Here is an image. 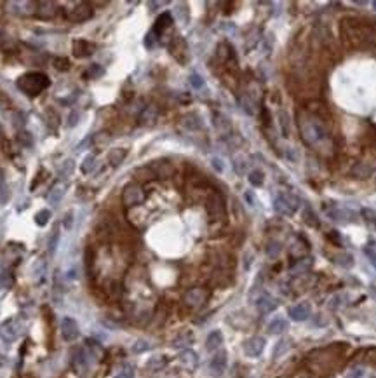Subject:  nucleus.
<instances>
[{
    "label": "nucleus",
    "instance_id": "1",
    "mask_svg": "<svg viewBox=\"0 0 376 378\" xmlns=\"http://www.w3.org/2000/svg\"><path fill=\"white\" fill-rule=\"evenodd\" d=\"M298 128H300V135L305 140V143L315 145L319 141H322L327 136V131L324 128L322 120L312 117L305 112L298 113Z\"/></svg>",
    "mask_w": 376,
    "mask_h": 378
},
{
    "label": "nucleus",
    "instance_id": "2",
    "mask_svg": "<svg viewBox=\"0 0 376 378\" xmlns=\"http://www.w3.org/2000/svg\"><path fill=\"white\" fill-rule=\"evenodd\" d=\"M18 89L21 93H25L26 96H38L42 91H45L47 88H49L51 80L47 78L45 73H40V72H30V73H25V75H21L18 78Z\"/></svg>",
    "mask_w": 376,
    "mask_h": 378
},
{
    "label": "nucleus",
    "instance_id": "3",
    "mask_svg": "<svg viewBox=\"0 0 376 378\" xmlns=\"http://www.w3.org/2000/svg\"><path fill=\"white\" fill-rule=\"evenodd\" d=\"M273 209L282 216H291L298 209V199L291 194H279L273 199Z\"/></svg>",
    "mask_w": 376,
    "mask_h": 378
},
{
    "label": "nucleus",
    "instance_id": "4",
    "mask_svg": "<svg viewBox=\"0 0 376 378\" xmlns=\"http://www.w3.org/2000/svg\"><path fill=\"white\" fill-rule=\"evenodd\" d=\"M143 200H145V192L138 183L125 185L124 190H122V202L125 204V206L127 207L139 206Z\"/></svg>",
    "mask_w": 376,
    "mask_h": 378
},
{
    "label": "nucleus",
    "instance_id": "5",
    "mask_svg": "<svg viewBox=\"0 0 376 378\" xmlns=\"http://www.w3.org/2000/svg\"><path fill=\"white\" fill-rule=\"evenodd\" d=\"M21 329L23 324L19 319H7V321H4L0 324V338L4 342H7V344H11V342H14L21 334Z\"/></svg>",
    "mask_w": 376,
    "mask_h": 378
},
{
    "label": "nucleus",
    "instance_id": "6",
    "mask_svg": "<svg viewBox=\"0 0 376 378\" xmlns=\"http://www.w3.org/2000/svg\"><path fill=\"white\" fill-rule=\"evenodd\" d=\"M226 363H228V356H226L225 350H218L209 361V375L214 378H219L225 373Z\"/></svg>",
    "mask_w": 376,
    "mask_h": 378
},
{
    "label": "nucleus",
    "instance_id": "7",
    "mask_svg": "<svg viewBox=\"0 0 376 378\" xmlns=\"http://www.w3.org/2000/svg\"><path fill=\"white\" fill-rule=\"evenodd\" d=\"M66 18L73 23H84V21H87V19L92 18V9H91V6L85 2L75 4V7L66 13Z\"/></svg>",
    "mask_w": 376,
    "mask_h": 378
},
{
    "label": "nucleus",
    "instance_id": "8",
    "mask_svg": "<svg viewBox=\"0 0 376 378\" xmlns=\"http://www.w3.org/2000/svg\"><path fill=\"white\" fill-rule=\"evenodd\" d=\"M72 366L73 369L78 373V375H84L85 371L89 369V356H87V350L85 349H75L72 352Z\"/></svg>",
    "mask_w": 376,
    "mask_h": 378
},
{
    "label": "nucleus",
    "instance_id": "9",
    "mask_svg": "<svg viewBox=\"0 0 376 378\" xmlns=\"http://www.w3.org/2000/svg\"><path fill=\"white\" fill-rule=\"evenodd\" d=\"M266 340L263 337H251L244 342V352L249 357H258L265 350Z\"/></svg>",
    "mask_w": 376,
    "mask_h": 378
},
{
    "label": "nucleus",
    "instance_id": "10",
    "mask_svg": "<svg viewBox=\"0 0 376 378\" xmlns=\"http://www.w3.org/2000/svg\"><path fill=\"white\" fill-rule=\"evenodd\" d=\"M206 298H207L206 289H202V287H192L185 295V303L188 307H192V309H199V307L204 305Z\"/></svg>",
    "mask_w": 376,
    "mask_h": 378
},
{
    "label": "nucleus",
    "instance_id": "11",
    "mask_svg": "<svg viewBox=\"0 0 376 378\" xmlns=\"http://www.w3.org/2000/svg\"><path fill=\"white\" fill-rule=\"evenodd\" d=\"M61 337L65 338L66 342H73L77 340L78 337V324L73 317H63L61 321Z\"/></svg>",
    "mask_w": 376,
    "mask_h": 378
},
{
    "label": "nucleus",
    "instance_id": "12",
    "mask_svg": "<svg viewBox=\"0 0 376 378\" xmlns=\"http://www.w3.org/2000/svg\"><path fill=\"white\" fill-rule=\"evenodd\" d=\"M207 213L213 220L223 218V213H225V206H223V200L218 194H211L207 199Z\"/></svg>",
    "mask_w": 376,
    "mask_h": 378
},
{
    "label": "nucleus",
    "instance_id": "13",
    "mask_svg": "<svg viewBox=\"0 0 376 378\" xmlns=\"http://www.w3.org/2000/svg\"><path fill=\"white\" fill-rule=\"evenodd\" d=\"M310 314H312V307L308 302H301L289 309V316H291L293 321H298V322L307 321V319L310 317Z\"/></svg>",
    "mask_w": 376,
    "mask_h": 378
},
{
    "label": "nucleus",
    "instance_id": "14",
    "mask_svg": "<svg viewBox=\"0 0 376 378\" xmlns=\"http://www.w3.org/2000/svg\"><path fill=\"white\" fill-rule=\"evenodd\" d=\"M256 309L260 310L261 314H270L272 310L277 309V300L268 293H263L260 298L256 300Z\"/></svg>",
    "mask_w": 376,
    "mask_h": 378
},
{
    "label": "nucleus",
    "instance_id": "15",
    "mask_svg": "<svg viewBox=\"0 0 376 378\" xmlns=\"http://www.w3.org/2000/svg\"><path fill=\"white\" fill-rule=\"evenodd\" d=\"M35 7H37L35 14L40 19H53L56 16V4L53 2H38Z\"/></svg>",
    "mask_w": 376,
    "mask_h": 378
},
{
    "label": "nucleus",
    "instance_id": "16",
    "mask_svg": "<svg viewBox=\"0 0 376 378\" xmlns=\"http://www.w3.org/2000/svg\"><path fill=\"white\" fill-rule=\"evenodd\" d=\"M94 51V46L87 40H73V54L77 58H87Z\"/></svg>",
    "mask_w": 376,
    "mask_h": 378
},
{
    "label": "nucleus",
    "instance_id": "17",
    "mask_svg": "<svg viewBox=\"0 0 376 378\" xmlns=\"http://www.w3.org/2000/svg\"><path fill=\"white\" fill-rule=\"evenodd\" d=\"M223 345V333L219 331V329H214V331H211L207 334L206 338V349L209 350V352H214V350H219V347Z\"/></svg>",
    "mask_w": 376,
    "mask_h": 378
},
{
    "label": "nucleus",
    "instance_id": "18",
    "mask_svg": "<svg viewBox=\"0 0 376 378\" xmlns=\"http://www.w3.org/2000/svg\"><path fill=\"white\" fill-rule=\"evenodd\" d=\"M157 115H159V110H157V106L155 105H150V106H147L143 112H141L139 122L143 125H152L157 120Z\"/></svg>",
    "mask_w": 376,
    "mask_h": 378
},
{
    "label": "nucleus",
    "instance_id": "19",
    "mask_svg": "<svg viewBox=\"0 0 376 378\" xmlns=\"http://www.w3.org/2000/svg\"><path fill=\"white\" fill-rule=\"evenodd\" d=\"M171 25H172V16L169 13H164V14H160L159 18H157L155 26H154V30H152V31H154L155 35H160L164 30L169 28Z\"/></svg>",
    "mask_w": 376,
    "mask_h": 378
},
{
    "label": "nucleus",
    "instance_id": "20",
    "mask_svg": "<svg viewBox=\"0 0 376 378\" xmlns=\"http://www.w3.org/2000/svg\"><path fill=\"white\" fill-rule=\"evenodd\" d=\"M288 321H286L284 317H275L272 322L268 324V333L270 334H280L284 333L286 329H288Z\"/></svg>",
    "mask_w": 376,
    "mask_h": 378
},
{
    "label": "nucleus",
    "instance_id": "21",
    "mask_svg": "<svg viewBox=\"0 0 376 378\" xmlns=\"http://www.w3.org/2000/svg\"><path fill=\"white\" fill-rule=\"evenodd\" d=\"M179 361H181V363L185 364L186 368H190V369H194L195 366H197V363H199L197 354H195L194 350H190V349L183 350V352H181V356H179Z\"/></svg>",
    "mask_w": 376,
    "mask_h": 378
},
{
    "label": "nucleus",
    "instance_id": "22",
    "mask_svg": "<svg viewBox=\"0 0 376 378\" xmlns=\"http://www.w3.org/2000/svg\"><path fill=\"white\" fill-rule=\"evenodd\" d=\"M213 122L214 125H216V129L219 133H230V129H232V125H230V120L226 119L223 113H214L213 115Z\"/></svg>",
    "mask_w": 376,
    "mask_h": 378
},
{
    "label": "nucleus",
    "instance_id": "23",
    "mask_svg": "<svg viewBox=\"0 0 376 378\" xmlns=\"http://www.w3.org/2000/svg\"><path fill=\"white\" fill-rule=\"evenodd\" d=\"M63 195H65V187H63V185H56V187L51 188V192L47 194V202H49V204H60Z\"/></svg>",
    "mask_w": 376,
    "mask_h": 378
},
{
    "label": "nucleus",
    "instance_id": "24",
    "mask_svg": "<svg viewBox=\"0 0 376 378\" xmlns=\"http://www.w3.org/2000/svg\"><path fill=\"white\" fill-rule=\"evenodd\" d=\"M125 155H127V152H125L124 148H112V150L108 152V160L112 166H119L125 159Z\"/></svg>",
    "mask_w": 376,
    "mask_h": 378
},
{
    "label": "nucleus",
    "instance_id": "25",
    "mask_svg": "<svg viewBox=\"0 0 376 378\" xmlns=\"http://www.w3.org/2000/svg\"><path fill=\"white\" fill-rule=\"evenodd\" d=\"M152 171L155 173V176H160V178H166V176H169L171 173H172V167H171V164H167V162H157L154 167H152Z\"/></svg>",
    "mask_w": 376,
    "mask_h": 378
},
{
    "label": "nucleus",
    "instance_id": "26",
    "mask_svg": "<svg viewBox=\"0 0 376 378\" xmlns=\"http://www.w3.org/2000/svg\"><path fill=\"white\" fill-rule=\"evenodd\" d=\"M241 105H242V110H244L246 113H249V115L256 113V101H254L249 94H244V96L241 98Z\"/></svg>",
    "mask_w": 376,
    "mask_h": 378
},
{
    "label": "nucleus",
    "instance_id": "27",
    "mask_svg": "<svg viewBox=\"0 0 376 378\" xmlns=\"http://www.w3.org/2000/svg\"><path fill=\"white\" fill-rule=\"evenodd\" d=\"M183 125H185L186 129H192V131H195V129H201L202 128V122L199 119V115H195V113H190V115H186L185 119H183Z\"/></svg>",
    "mask_w": 376,
    "mask_h": 378
},
{
    "label": "nucleus",
    "instance_id": "28",
    "mask_svg": "<svg viewBox=\"0 0 376 378\" xmlns=\"http://www.w3.org/2000/svg\"><path fill=\"white\" fill-rule=\"evenodd\" d=\"M103 75H105V68L101 65H98V63H94V65H91L84 72V77L85 78H100V77H103Z\"/></svg>",
    "mask_w": 376,
    "mask_h": 378
},
{
    "label": "nucleus",
    "instance_id": "29",
    "mask_svg": "<svg viewBox=\"0 0 376 378\" xmlns=\"http://www.w3.org/2000/svg\"><path fill=\"white\" fill-rule=\"evenodd\" d=\"M96 164H98L96 155H87L84 160H82V164H80L82 173H84V175H89V173H92L94 167H96Z\"/></svg>",
    "mask_w": 376,
    "mask_h": 378
},
{
    "label": "nucleus",
    "instance_id": "30",
    "mask_svg": "<svg viewBox=\"0 0 376 378\" xmlns=\"http://www.w3.org/2000/svg\"><path fill=\"white\" fill-rule=\"evenodd\" d=\"M352 173H354V176H357V178H367V176H371V173H373V167H371L369 164L360 162L354 167Z\"/></svg>",
    "mask_w": 376,
    "mask_h": 378
},
{
    "label": "nucleus",
    "instance_id": "31",
    "mask_svg": "<svg viewBox=\"0 0 376 378\" xmlns=\"http://www.w3.org/2000/svg\"><path fill=\"white\" fill-rule=\"evenodd\" d=\"M279 124L282 128V135H284L286 138L291 136V120H289V115L286 112L279 113Z\"/></svg>",
    "mask_w": 376,
    "mask_h": 378
},
{
    "label": "nucleus",
    "instance_id": "32",
    "mask_svg": "<svg viewBox=\"0 0 376 378\" xmlns=\"http://www.w3.org/2000/svg\"><path fill=\"white\" fill-rule=\"evenodd\" d=\"M248 180H249V183L253 185V187H261L263 182H265V175L260 171V169H254V171L249 173Z\"/></svg>",
    "mask_w": 376,
    "mask_h": 378
},
{
    "label": "nucleus",
    "instance_id": "33",
    "mask_svg": "<svg viewBox=\"0 0 376 378\" xmlns=\"http://www.w3.org/2000/svg\"><path fill=\"white\" fill-rule=\"evenodd\" d=\"M192 340H194V337H192L190 333H185V334L181 333L178 338H176L174 342H172V347H176V349L186 347V345H190V344H192Z\"/></svg>",
    "mask_w": 376,
    "mask_h": 378
},
{
    "label": "nucleus",
    "instance_id": "34",
    "mask_svg": "<svg viewBox=\"0 0 376 378\" xmlns=\"http://www.w3.org/2000/svg\"><path fill=\"white\" fill-rule=\"evenodd\" d=\"M233 167L239 175H244L246 167H248V162H246V157L244 155H235L233 157Z\"/></svg>",
    "mask_w": 376,
    "mask_h": 378
},
{
    "label": "nucleus",
    "instance_id": "35",
    "mask_svg": "<svg viewBox=\"0 0 376 378\" xmlns=\"http://www.w3.org/2000/svg\"><path fill=\"white\" fill-rule=\"evenodd\" d=\"M335 263H338V265L342 267H352L354 265V258H352V255H347V253H342L338 255V257H335Z\"/></svg>",
    "mask_w": 376,
    "mask_h": 378
},
{
    "label": "nucleus",
    "instance_id": "36",
    "mask_svg": "<svg viewBox=\"0 0 376 378\" xmlns=\"http://www.w3.org/2000/svg\"><path fill=\"white\" fill-rule=\"evenodd\" d=\"M364 253L367 255V258H369V262H371V265H373L374 269H376V242L371 241L369 244H367V246L364 247Z\"/></svg>",
    "mask_w": 376,
    "mask_h": 378
},
{
    "label": "nucleus",
    "instance_id": "37",
    "mask_svg": "<svg viewBox=\"0 0 376 378\" xmlns=\"http://www.w3.org/2000/svg\"><path fill=\"white\" fill-rule=\"evenodd\" d=\"M49 218H51V211L49 209H42V211L37 213V216H35V222H37L38 227H44V225H47Z\"/></svg>",
    "mask_w": 376,
    "mask_h": 378
},
{
    "label": "nucleus",
    "instance_id": "38",
    "mask_svg": "<svg viewBox=\"0 0 376 378\" xmlns=\"http://www.w3.org/2000/svg\"><path fill=\"white\" fill-rule=\"evenodd\" d=\"M166 363L167 361L164 359L162 356H157V357H152L150 361H148V369H160V368H164L166 366Z\"/></svg>",
    "mask_w": 376,
    "mask_h": 378
},
{
    "label": "nucleus",
    "instance_id": "39",
    "mask_svg": "<svg viewBox=\"0 0 376 378\" xmlns=\"http://www.w3.org/2000/svg\"><path fill=\"white\" fill-rule=\"evenodd\" d=\"M115 378H134V368L131 364H124L122 368L119 369Z\"/></svg>",
    "mask_w": 376,
    "mask_h": 378
},
{
    "label": "nucleus",
    "instance_id": "40",
    "mask_svg": "<svg viewBox=\"0 0 376 378\" xmlns=\"http://www.w3.org/2000/svg\"><path fill=\"white\" fill-rule=\"evenodd\" d=\"M362 216L366 222H369L371 225L376 228V209H371V207H364L362 209Z\"/></svg>",
    "mask_w": 376,
    "mask_h": 378
},
{
    "label": "nucleus",
    "instance_id": "41",
    "mask_svg": "<svg viewBox=\"0 0 376 378\" xmlns=\"http://www.w3.org/2000/svg\"><path fill=\"white\" fill-rule=\"evenodd\" d=\"M54 68L60 70V72H65V70L70 68V61L66 58H54Z\"/></svg>",
    "mask_w": 376,
    "mask_h": 378
},
{
    "label": "nucleus",
    "instance_id": "42",
    "mask_svg": "<svg viewBox=\"0 0 376 378\" xmlns=\"http://www.w3.org/2000/svg\"><path fill=\"white\" fill-rule=\"evenodd\" d=\"M305 222L310 223L312 227H319V220H317L315 213H313L310 207H308V209H305Z\"/></svg>",
    "mask_w": 376,
    "mask_h": 378
},
{
    "label": "nucleus",
    "instance_id": "43",
    "mask_svg": "<svg viewBox=\"0 0 376 378\" xmlns=\"http://www.w3.org/2000/svg\"><path fill=\"white\" fill-rule=\"evenodd\" d=\"M73 169H75V164H73V160H66V162L63 164L61 169H60V175L61 176H70L73 173Z\"/></svg>",
    "mask_w": 376,
    "mask_h": 378
},
{
    "label": "nucleus",
    "instance_id": "44",
    "mask_svg": "<svg viewBox=\"0 0 376 378\" xmlns=\"http://www.w3.org/2000/svg\"><path fill=\"white\" fill-rule=\"evenodd\" d=\"M190 84H192V88L194 89H201V88H204V78L199 75V73H192L190 75Z\"/></svg>",
    "mask_w": 376,
    "mask_h": 378
},
{
    "label": "nucleus",
    "instance_id": "45",
    "mask_svg": "<svg viewBox=\"0 0 376 378\" xmlns=\"http://www.w3.org/2000/svg\"><path fill=\"white\" fill-rule=\"evenodd\" d=\"M148 349H150V344H148V342H145V340H139V342H136V344L132 345V352H136V354L145 352V350H148Z\"/></svg>",
    "mask_w": 376,
    "mask_h": 378
},
{
    "label": "nucleus",
    "instance_id": "46",
    "mask_svg": "<svg viewBox=\"0 0 376 378\" xmlns=\"http://www.w3.org/2000/svg\"><path fill=\"white\" fill-rule=\"evenodd\" d=\"M310 265H312V260L310 258H305L303 262H298L296 267H293V272H303V270H307Z\"/></svg>",
    "mask_w": 376,
    "mask_h": 378
},
{
    "label": "nucleus",
    "instance_id": "47",
    "mask_svg": "<svg viewBox=\"0 0 376 378\" xmlns=\"http://www.w3.org/2000/svg\"><path fill=\"white\" fill-rule=\"evenodd\" d=\"M279 251H280V244L279 242H273L272 241V242L268 244V246H266V255H268V257H275Z\"/></svg>",
    "mask_w": 376,
    "mask_h": 378
},
{
    "label": "nucleus",
    "instance_id": "48",
    "mask_svg": "<svg viewBox=\"0 0 376 378\" xmlns=\"http://www.w3.org/2000/svg\"><path fill=\"white\" fill-rule=\"evenodd\" d=\"M7 197H9V190H7V185H6V182H4L2 178H0V204L6 202Z\"/></svg>",
    "mask_w": 376,
    "mask_h": 378
},
{
    "label": "nucleus",
    "instance_id": "49",
    "mask_svg": "<svg viewBox=\"0 0 376 378\" xmlns=\"http://www.w3.org/2000/svg\"><path fill=\"white\" fill-rule=\"evenodd\" d=\"M288 345H289V342H288V340H282V342H279V344H277V347H275V352H273V357H275V359H277V357H279V354H284L286 350L289 349Z\"/></svg>",
    "mask_w": 376,
    "mask_h": 378
},
{
    "label": "nucleus",
    "instance_id": "50",
    "mask_svg": "<svg viewBox=\"0 0 376 378\" xmlns=\"http://www.w3.org/2000/svg\"><path fill=\"white\" fill-rule=\"evenodd\" d=\"M18 140L21 141L23 145H26V147H31L33 145V140H31V135L30 133H19V136H18Z\"/></svg>",
    "mask_w": 376,
    "mask_h": 378
},
{
    "label": "nucleus",
    "instance_id": "51",
    "mask_svg": "<svg viewBox=\"0 0 376 378\" xmlns=\"http://www.w3.org/2000/svg\"><path fill=\"white\" fill-rule=\"evenodd\" d=\"M211 166H213L214 171H218V173H223V169H225V166H223V162H221V159H219V157H213V159H211Z\"/></svg>",
    "mask_w": 376,
    "mask_h": 378
},
{
    "label": "nucleus",
    "instance_id": "52",
    "mask_svg": "<svg viewBox=\"0 0 376 378\" xmlns=\"http://www.w3.org/2000/svg\"><path fill=\"white\" fill-rule=\"evenodd\" d=\"M58 239H60V232H54V237L51 239V242H49V251L51 253H54L56 251V244H58Z\"/></svg>",
    "mask_w": 376,
    "mask_h": 378
},
{
    "label": "nucleus",
    "instance_id": "53",
    "mask_svg": "<svg viewBox=\"0 0 376 378\" xmlns=\"http://www.w3.org/2000/svg\"><path fill=\"white\" fill-rule=\"evenodd\" d=\"M78 112H72L70 113V117H68V125L70 128H73V125H77V122H78Z\"/></svg>",
    "mask_w": 376,
    "mask_h": 378
},
{
    "label": "nucleus",
    "instance_id": "54",
    "mask_svg": "<svg viewBox=\"0 0 376 378\" xmlns=\"http://www.w3.org/2000/svg\"><path fill=\"white\" fill-rule=\"evenodd\" d=\"M91 141H92V136H87L85 140H82L80 143L77 145V150H78V152H80V150H85V147H87V145L91 143Z\"/></svg>",
    "mask_w": 376,
    "mask_h": 378
},
{
    "label": "nucleus",
    "instance_id": "55",
    "mask_svg": "<svg viewBox=\"0 0 376 378\" xmlns=\"http://www.w3.org/2000/svg\"><path fill=\"white\" fill-rule=\"evenodd\" d=\"M244 199L248 200L249 206H256V197L253 195V192H246V194H244Z\"/></svg>",
    "mask_w": 376,
    "mask_h": 378
},
{
    "label": "nucleus",
    "instance_id": "56",
    "mask_svg": "<svg viewBox=\"0 0 376 378\" xmlns=\"http://www.w3.org/2000/svg\"><path fill=\"white\" fill-rule=\"evenodd\" d=\"M347 378H362V369H352Z\"/></svg>",
    "mask_w": 376,
    "mask_h": 378
},
{
    "label": "nucleus",
    "instance_id": "57",
    "mask_svg": "<svg viewBox=\"0 0 376 378\" xmlns=\"http://www.w3.org/2000/svg\"><path fill=\"white\" fill-rule=\"evenodd\" d=\"M373 9L376 11V0H374V2H373Z\"/></svg>",
    "mask_w": 376,
    "mask_h": 378
}]
</instances>
